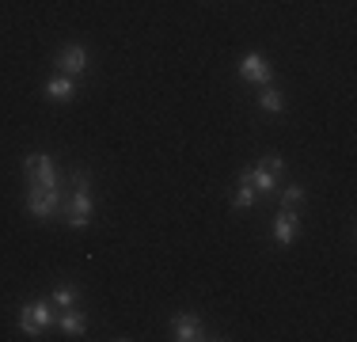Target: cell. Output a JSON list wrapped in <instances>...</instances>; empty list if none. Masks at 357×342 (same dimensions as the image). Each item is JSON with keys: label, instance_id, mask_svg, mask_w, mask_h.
<instances>
[{"label": "cell", "instance_id": "5b68a950", "mask_svg": "<svg viewBox=\"0 0 357 342\" xmlns=\"http://www.w3.org/2000/svg\"><path fill=\"white\" fill-rule=\"evenodd\" d=\"M88 65H91V57H88V50H84L80 42H69V46L57 50V68H61L65 76H73V80L88 73Z\"/></svg>", "mask_w": 357, "mask_h": 342}, {"label": "cell", "instance_id": "8fae6325", "mask_svg": "<svg viewBox=\"0 0 357 342\" xmlns=\"http://www.w3.org/2000/svg\"><path fill=\"white\" fill-rule=\"evenodd\" d=\"M61 335H69V339H80L84 335V327H88V315L80 312V308H61Z\"/></svg>", "mask_w": 357, "mask_h": 342}, {"label": "cell", "instance_id": "3957f363", "mask_svg": "<svg viewBox=\"0 0 357 342\" xmlns=\"http://www.w3.org/2000/svg\"><path fill=\"white\" fill-rule=\"evenodd\" d=\"M57 205H61V191L57 186H31L27 191V213L38 221H50L57 213Z\"/></svg>", "mask_w": 357, "mask_h": 342}, {"label": "cell", "instance_id": "9c48e42d", "mask_svg": "<svg viewBox=\"0 0 357 342\" xmlns=\"http://www.w3.org/2000/svg\"><path fill=\"white\" fill-rule=\"evenodd\" d=\"M296 228H301V217H296V209H282L274 217V244L278 247H289L296 236Z\"/></svg>", "mask_w": 357, "mask_h": 342}, {"label": "cell", "instance_id": "9a60e30c", "mask_svg": "<svg viewBox=\"0 0 357 342\" xmlns=\"http://www.w3.org/2000/svg\"><path fill=\"white\" fill-rule=\"evenodd\" d=\"M304 205V186H285L282 191V209H296Z\"/></svg>", "mask_w": 357, "mask_h": 342}, {"label": "cell", "instance_id": "7c38bea8", "mask_svg": "<svg viewBox=\"0 0 357 342\" xmlns=\"http://www.w3.org/2000/svg\"><path fill=\"white\" fill-rule=\"evenodd\" d=\"M259 107L266 110V114H282V110H285V96H282L278 88H270V84H266V88L259 91Z\"/></svg>", "mask_w": 357, "mask_h": 342}, {"label": "cell", "instance_id": "5bb4252c", "mask_svg": "<svg viewBox=\"0 0 357 342\" xmlns=\"http://www.w3.org/2000/svg\"><path fill=\"white\" fill-rule=\"evenodd\" d=\"M255 198H259V194H255V186H251V183H243V179H240V191L232 194V205H236V209H251V205H255Z\"/></svg>", "mask_w": 357, "mask_h": 342}, {"label": "cell", "instance_id": "8992f818", "mask_svg": "<svg viewBox=\"0 0 357 342\" xmlns=\"http://www.w3.org/2000/svg\"><path fill=\"white\" fill-rule=\"evenodd\" d=\"M240 76L248 84H255V88H266L270 80H274V73H270V61L259 54V50H251V54L240 57Z\"/></svg>", "mask_w": 357, "mask_h": 342}, {"label": "cell", "instance_id": "ba28073f", "mask_svg": "<svg viewBox=\"0 0 357 342\" xmlns=\"http://www.w3.org/2000/svg\"><path fill=\"white\" fill-rule=\"evenodd\" d=\"M240 179L255 186V194H274L278 191V179H282V175H278V171H270V164L262 160V164H255L251 171H243Z\"/></svg>", "mask_w": 357, "mask_h": 342}, {"label": "cell", "instance_id": "6da1fadb", "mask_svg": "<svg viewBox=\"0 0 357 342\" xmlns=\"http://www.w3.org/2000/svg\"><path fill=\"white\" fill-rule=\"evenodd\" d=\"M88 186H91L88 171L76 168V171H73V194L61 202V209H65V225L76 228V232H80V228H88V225H91V213H96V205H91V191H88Z\"/></svg>", "mask_w": 357, "mask_h": 342}, {"label": "cell", "instance_id": "7a4b0ae2", "mask_svg": "<svg viewBox=\"0 0 357 342\" xmlns=\"http://www.w3.org/2000/svg\"><path fill=\"white\" fill-rule=\"evenodd\" d=\"M54 323V301H31L20 308V331L31 339H42V331Z\"/></svg>", "mask_w": 357, "mask_h": 342}, {"label": "cell", "instance_id": "4fadbf2b", "mask_svg": "<svg viewBox=\"0 0 357 342\" xmlns=\"http://www.w3.org/2000/svg\"><path fill=\"white\" fill-rule=\"evenodd\" d=\"M50 301L61 304V308H76V301H80V289H76V285H57L54 293H50Z\"/></svg>", "mask_w": 357, "mask_h": 342}, {"label": "cell", "instance_id": "52a82bcc", "mask_svg": "<svg viewBox=\"0 0 357 342\" xmlns=\"http://www.w3.org/2000/svg\"><path fill=\"white\" fill-rule=\"evenodd\" d=\"M172 339H178V342H198V339H209V335H206V323H202L198 315L178 312L175 320H172Z\"/></svg>", "mask_w": 357, "mask_h": 342}, {"label": "cell", "instance_id": "30bf717a", "mask_svg": "<svg viewBox=\"0 0 357 342\" xmlns=\"http://www.w3.org/2000/svg\"><path fill=\"white\" fill-rule=\"evenodd\" d=\"M46 99L50 103H73L76 99V80H73V76H65V73H57L54 80L46 84Z\"/></svg>", "mask_w": 357, "mask_h": 342}, {"label": "cell", "instance_id": "277c9868", "mask_svg": "<svg viewBox=\"0 0 357 342\" xmlns=\"http://www.w3.org/2000/svg\"><path fill=\"white\" fill-rule=\"evenodd\" d=\"M23 171H27V183L31 186H57V168L46 152H35V156L23 160Z\"/></svg>", "mask_w": 357, "mask_h": 342}]
</instances>
